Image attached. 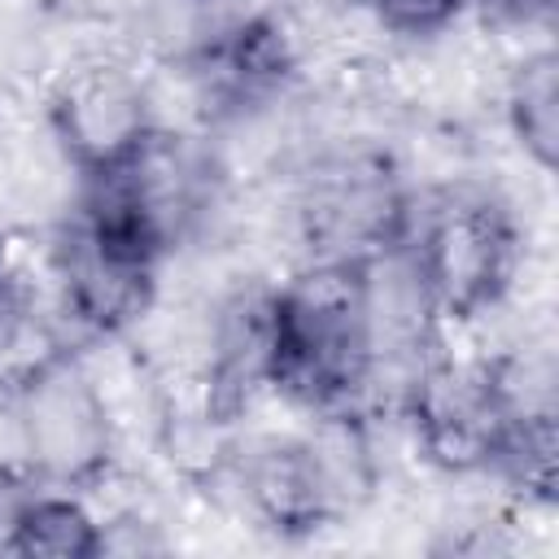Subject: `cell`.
Here are the masks:
<instances>
[{
  "mask_svg": "<svg viewBox=\"0 0 559 559\" xmlns=\"http://www.w3.org/2000/svg\"><path fill=\"white\" fill-rule=\"evenodd\" d=\"M389 44H428L472 17V0H362Z\"/></svg>",
  "mask_w": 559,
  "mask_h": 559,
  "instance_id": "8992f818",
  "label": "cell"
},
{
  "mask_svg": "<svg viewBox=\"0 0 559 559\" xmlns=\"http://www.w3.org/2000/svg\"><path fill=\"white\" fill-rule=\"evenodd\" d=\"M402 249L411 253L445 332L507 301L528 253V227L485 175L415 188Z\"/></svg>",
  "mask_w": 559,
  "mask_h": 559,
  "instance_id": "6da1fadb",
  "label": "cell"
},
{
  "mask_svg": "<svg viewBox=\"0 0 559 559\" xmlns=\"http://www.w3.org/2000/svg\"><path fill=\"white\" fill-rule=\"evenodd\" d=\"M39 109L79 175L127 162L157 131L144 61L127 48H96L57 66L39 87Z\"/></svg>",
  "mask_w": 559,
  "mask_h": 559,
  "instance_id": "7a4b0ae2",
  "label": "cell"
},
{
  "mask_svg": "<svg viewBox=\"0 0 559 559\" xmlns=\"http://www.w3.org/2000/svg\"><path fill=\"white\" fill-rule=\"evenodd\" d=\"M493 109L515 153L533 170L550 175L559 157V61L550 39H533L507 52Z\"/></svg>",
  "mask_w": 559,
  "mask_h": 559,
  "instance_id": "5b68a950",
  "label": "cell"
},
{
  "mask_svg": "<svg viewBox=\"0 0 559 559\" xmlns=\"http://www.w3.org/2000/svg\"><path fill=\"white\" fill-rule=\"evenodd\" d=\"M4 555H26V559H92L105 555V520L100 507L92 502L87 489L74 485H48L31 480L4 528Z\"/></svg>",
  "mask_w": 559,
  "mask_h": 559,
  "instance_id": "277c9868",
  "label": "cell"
},
{
  "mask_svg": "<svg viewBox=\"0 0 559 559\" xmlns=\"http://www.w3.org/2000/svg\"><path fill=\"white\" fill-rule=\"evenodd\" d=\"M9 397L31 476L48 485L92 489L118 467V432L79 349H61L57 358L22 376Z\"/></svg>",
  "mask_w": 559,
  "mask_h": 559,
  "instance_id": "3957f363",
  "label": "cell"
}]
</instances>
